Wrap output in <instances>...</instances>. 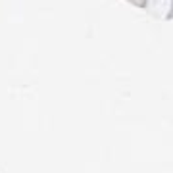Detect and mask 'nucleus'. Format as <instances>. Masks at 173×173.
<instances>
[]
</instances>
